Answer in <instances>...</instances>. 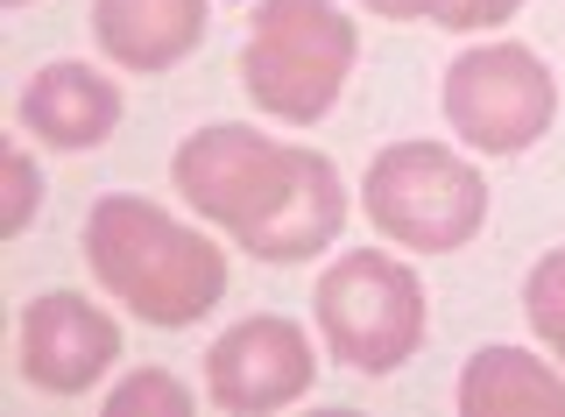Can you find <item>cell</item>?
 I'll use <instances>...</instances> for the list:
<instances>
[{
    "label": "cell",
    "mask_w": 565,
    "mask_h": 417,
    "mask_svg": "<svg viewBox=\"0 0 565 417\" xmlns=\"http://www.w3.org/2000/svg\"><path fill=\"white\" fill-rule=\"evenodd\" d=\"M177 199L199 220L226 227L255 263H311L347 227V184L305 142H269V135L220 120L177 149Z\"/></svg>",
    "instance_id": "cell-1"
},
{
    "label": "cell",
    "mask_w": 565,
    "mask_h": 417,
    "mask_svg": "<svg viewBox=\"0 0 565 417\" xmlns=\"http://www.w3.org/2000/svg\"><path fill=\"white\" fill-rule=\"evenodd\" d=\"M85 263H93L106 298L163 333L199 325L226 298V248H212L199 227L170 220L149 199H128V191L85 213Z\"/></svg>",
    "instance_id": "cell-2"
},
{
    "label": "cell",
    "mask_w": 565,
    "mask_h": 417,
    "mask_svg": "<svg viewBox=\"0 0 565 417\" xmlns=\"http://www.w3.org/2000/svg\"><path fill=\"white\" fill-rule=\"evenodd\" d=\"M353 57H361V29L347 22L340 0H262L241 50V85L262 114L311 128L340 107Z\"/></svg>",
    "instance_id": "cell-3"
},
{
    "label": "cell",
    "mask_w": 565,
    "mask_h": 417,
    "mask_svg": "<svg viewBox=\"0 0 565 417\" xmlns=\"http://www.w3.org/2000/svg\"><path fill=\"white\" fill-rule=\"evenodd\" d=\"M361 205L375 220L382 240L417 255H452L481 234L488 220V184L467 156H452L446 142H396L367 163Z\"/></svg>",
    "instance_id": "cell-4"
},
{
    "label": "cell",
    "mask_w": 565,
    "mask_h": 417,
    "mask_svg": "<svg viewBox=\"0 0 565 417\" xmlns=\"http://www.w3.org/2000/svg\"><path fill=\"white\" fill-rule=\"evenodd\" d=\"M311 311H318L326 346L361 375L403 368L424 340V284L411 276V263H396L382 248H347L318 276Z\"/></svg>",
    "instance_id": "cell-5"
},
{
    "label": "cell",
    "mask_w": 565,
    "mask_h": 417,
    "mask_svg": "<svg viewBox=\"0 0 565 417\" xmlns=\"http://www.w3.org/2000/svg\"><path fill=\"white\" fill-rule=\"evenodd\" d=\"M438 107H446V128L467 149L523 156V149H537L544 135H552L558 85H552L537 50H523V43H473L467 57H452Z\"/></svg>",
    "instance_id": "cell-6"
},
{
    "label": "cell",
    "mask_w": 565,
    "mask_h": 417,
    "mask_svg": "<svg viewBox=\"0 0 565 417\" xmlns=\"http://www.w3.org/2000/svg\"><path fill=\"white\" fill-rule=\"evenodd\" d=\"M311 375H318L311 340L290 319H241L205 354V389H212V404L234 410V417H262V410L297 404L311 389Z\"/></svg>",
    "instance_id": "cell-7"
},
{
    "label": "cell",
    "mask_w": 565,
    "mask_h": 417,
    "mask_svg": "<svg viewBox=\"0 0 565 417\" xmlns=\"http://www.w3.org/2000/svg\"><path fill=\"white\" fill-rule=\"evenodd\" d=\"M14 361H22L29 389H43V396H85L120 361V325L106 319L93 298H78V290H43V298L22 311Z\"/></svg>",
    "instance_id": "cell-8"
},
{
    "label": "cell",
    "mask_w": 565,
    "mask_h": 417,
    "mask_svg": "<svg viewBox=\"0 0 565 417\" xmlns=\"http://www.w3.org/2000/svg\"><path fill=\"white\" fill-rule=\"evenodd\" d=\"M120 114H128L120 85L106 78V72H93V64H78V57L43 64V72L22 85V107H14L22 135H35V142L57 149V156H85V149H99L106 135L120 128Z\"/></svg>",
    "instance_id": "cell-9"
},
{
    "label": "cell",
    "mask_w": 565,
    "mask_h": 417,
    "mask_svg": "<svg viewBox=\"0 0 565 417\" xmlns=\"http://www.w3.org/2000/svg\"><path fill=\"white\" fill-rule=\"evenodd\" d=\"M205 14L212 0H93V43L114 57V72L156 78L199 50Z\"/></svg>",
    "instance_id": "cell-10"
},
{
    "label": "cell",
    "mask_w": 565,
    "mask_h": 417,
    "mask_svg": "<svg viewBox=\"0 0 565 417\" xmlns=\"http://www.w3.org/2000/svg\"><path fill=\"white\" fill-rule=\"evenodd\" d=\"M467 417H565V375L523 346H481L459 375Z\"/></svg>",
    "instance_id": "cell-11"
},
{
    "label": "cell",
    "mask_w": 565,
    "mask_h": 417,
    "mask_svg": "<svg viewBox=\"0 0 565 417\" xmlns=\"http://www.w3.org/2000/svg\"><path fill=\"white\" fill-rule=\"evenodd\" d=\"M191 410H199V396L163 368H135L128 382H114V396H106V417H191Z\"/></svg>",
    "instance_id": "cell-12"
},
{
    "label": "cell",
    "mask_w": 565,
    "mask_h": 417,
    "mask_svg": "<svg viewBox=\"0 0 565 417\" xmlns=\"http://www.w3.org/2000/svg\"><path fill=\"white\" fill-rule=\"evenodd\" d=\"M523 311H530V333L552 346V361H565V248H552L523 284Z\"/></svg>",
    "instance_id": "cell-13"
},
{
    "label": "cell",
    "mask_w": 565,
    "mask_h": 417,
    "mask_svg": "<svg viewBox=\"0 0 565 417\" xmlns=\"http://www.w3.org/2000/svg\"><path fill=\"white\" fill-rule=\"evenodd\" d=\"M35 205H43V170L22 142H8L0 149V240H22Z\"/></svg>",
    "instance_id": "cell-14"
},
{
    "label": "cell",
    "mask_w": 565,
    "mask_h": 417,
    "mask_svg": "<svg viewBox=\"0 0 565 417\" xmlns=\"http://www.w3.org/2000/svg\"><path fill=\"white\" fill-rule=\"evenodd\" d=\"M523 0H446V14H438V29H494L509 22Z\"/></svg>",
    "instance_id": "cell-15"
},
{
    "label": "cell",
    "mask_w": 565,
    "mask_h": 417,
    "mask_svg": "<svg viewBox=\"0 0 565 417\" xmlns=\"http://www.w3.org/2000/svg\"><path fill=\"white\" fill-rule=\"evenodd\" d=\"M367 14H382V22H438L446 14V0H361Z\"/></svg>",
    "instance_id": "cell-16"
},
{
    "label": "cell",
    "mask_w": 565,
    "mask_h": 417,
    "mask_svg": "<svg viewBox=\"0 0 565 417\" xmlns=\"http://www.w3.org/2000/svg\"><path fill=\"white\" fill-rule=\"evenodd\" d=\"M0 8H29V0H0Z\"/></svg>",
    "instance_id": "cell-17"
}]
</instances>
